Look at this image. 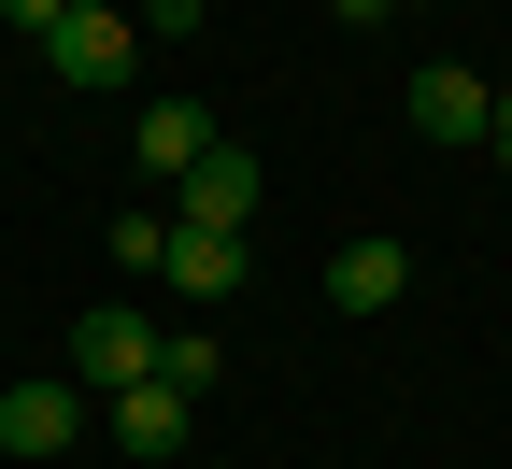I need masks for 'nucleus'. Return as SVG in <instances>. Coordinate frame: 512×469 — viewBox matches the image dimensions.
<instances>
[{"instance_id": "1", "label": "nucleus", "mask_w": 512, "mask_h": 469, "mask_svg": "<svg viewBox=\"0 0 512 469\" xmlns=\"http://www.w3.org/2000/svg\"><path fill=\"white\" fill-rule=\"evenodd\" d=\"M86 427H100V398H86L72 370H43V384H0V455H15V469H57Z\"/></svg>"}, {"instance_id": "2", "label": "nucleus", "mask_w": 512, "mask_h": 469, "mask_svg": "<svg viewBox=\"0 0 512 469\" xmlns=\"http://www.w3.org/2000/svg\"><path fill=\"white\" fill-rule=\"evenodd\" d=\"M43 72H57V86H86V100H114L128 72H143V15H114V0H72V29L43 43Z\"/></svg>"}, {"instance_id": "3", "label": "nucleus", "mask_w": 512, "mask_h": 469, "mask_svg": "<svg viewBox=\"0 0 512 469\" xmlns=\"http://www.w3.org/2000/svg\"><path fill=\"white\" fill-rule=\"evenodd\" d=\"M100 427H114V455H128V469H185V441H200V398H185L171 370H143L128 398H100Z\"/></svg>"}, {"instance_id": "4", "label": "nucleus", "mask_w": 512, "mask_h": 469, "mask_svg": "<svg viewBox=\"0 0 512 469\" xmlns=\"http://www.w3.org/2000/svg\"><path fill=\"white\" fill-rule=\"evenodd\" d=\"M157 342H171V327H143L128 299H100V313H72V342H57V356H72V384H86V398H128V384L157 370Z\"/></svg>"}, {"instance_id": "5", "label": "nucleus", "mask_w": 512, "mask_h": 469, "mask_svg": "<svg viewBox=\"0 0 512 469\" xmlns=\"http://www.w3.org/2000/svg\"><path fill=\"white\" fill-rule=\"evenodd\" d=\"M413 128H427V143H484V128H498V86L470 72V57H427V72H413V100H399Z\"/></svg>"}, {"instance_id": "6", "label": "nucleus", "mask_w": 512, "mask_h": 469, "mask_svg": "<svg viewBox=\"0 0 512 469\" xmlns=\"http://www.w3.org/2000/svg\"><path fill=\"white\" fill-rule=\"evenodd\" d=\"M128 143H143V199H171L185 171H200V157L228 143V128H214L200 100H143V128H128Z\"/></svg>"}, {"instance_id": "7", "label": "nucleus", "mask_w": 512, "mask_h": 469, "mask_svg": "<svg viewBox=\"0 0 512 469\" xmlns=\"http://www.w3.org/2000/svg\"><path fill=\"white\" fill-rule=\"evenodd\" d=\"M242 271H256V256H242V228H171V256H157V285H171L185 313L242 299Z\"/></svg>"}, {"instance_id": "8", "label": "nucleus", "mask_w": 512, "mask_h": 469, "mask_svg": "<svg viewBox=\"0 0 512 469\" xmlns=\"http://www.w3.org/2000/svg\"><path fill=\"white\" fill-rule=\"evenodd\" d=\"M171 228H256V157H242V143H214L200 171L171 185Z\"/></svg>"}, {"instance_id": "9", "label": "nucleus", "mask_w": 512, "mask_h": 469, "mask_svg": "<svg viewBox=\"0 0 512 469\" xmlns=\"http://www.w3.org/2000/svg\"><path fill=\"white\" fill-rule=\"evenodd\" d=\"M399 299H413V256L399 242H342L328 256V313H399Z\"/></svg>"}, {"instance_id": "10", "label": "nucleus", "mask_w": 512, "mask_h": 469, "mask_svg": "<svg viewBox=\"0 0 512 469\" xmlns=\"http://www.w3.org/2000/svg\"><path fill=\"white\" fill-rule=\"evenodd\" d=\"M100 256H114V271H128V285H143V271H157V256H171V199H128V214H114V242H100Z\"/></svg>"}, {"instance_id": "11", "label": "nucleus", "mask_w": 512, "mask_h": 469, "mask_svg": "<svg viewBox=\"0 0 512 469\" xmlns=\"http://www.w3.org/2000/svg\"><path fill=\"white\" fill-rule=\"evenodd\" d=\"M157 370H171V384H185V398H200V384H214V370H228V342H214V327H171V342H157Z\"/></svg>"}, {"instance_id": "12", "label": "nucleus", "mask_w": 512, "mask_h": 469, "mask_svg": "<svg viewBox=\"0 0 512 469\" xmlns=\"http://www.w3.org/2000/svg\"><path fill=\"white\" fill-rule=\"evenodd\" d=\"M214 29V0H143V43H200Z\"/></svg>"}, {"instance_id": "13", "label": "nucleus", "mask_w": 512, "mask_h": 469, "mask_svg": "<svg viewBox=\"0 0 512 469\" xmlns=\"http://www.w3.org/2000/svg\"><path fill=\"white\" fill-rule=\"evenodd\" d=\"M0 15H15L29 43H57V29H72V0H0Z\"/></svg>"}, {"instance_id": "14", "label": "nucleus", "mask_w": 512, "mask_h": 469, "mask_svg": "<svg viewBox=\"0 0 512 469\" xmlns=\"http://www.w3.org/2000/svg\"><path fill=\"white\" fill-rule=\"evenodd\" d=\"M484 157H498V171H512V86H498V128H484Z\"/></svg>"}, {"instance_id": "15", "label": "nucleus", "mask_w": 512, "mask_h": 469, "mask_svg": "<svg viewBox=\"0 0 512 469\" xmlns=\"http://www.w3.org/2000/svg\"><path fill=\"white\" fill-rule=\"evenodd\" d=\"M384 15H413V0H384Z\"/></svg>"}, {"instance_id": "16", "label": "nucleus", "mask_w": 512, "mask_h": 469, "mask_svg": "<svg viewBox=\"0 0 512 469\" xmlns=\"http://www.w3.org/2000/svg\"><path fill=\"white\" fill-rule=\"evenodd\" d=\"M0 469H15V455H0Z\"/></svg>"}]
</instances>
